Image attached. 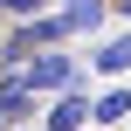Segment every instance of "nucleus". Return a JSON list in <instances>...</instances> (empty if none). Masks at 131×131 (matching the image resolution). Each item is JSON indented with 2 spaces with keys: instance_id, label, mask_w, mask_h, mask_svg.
I'll list each match as a JSON object with an SVG mask.
<instances>
[{
  "instance_id": "obj_10",
  "label": "nucleus",
  "mask_w": 131,
  "mask_h": 131,
  "mask_svg": "<svg viewBox=\"0 0 131 131\" xmlns=\"http://www.w3.org/2000/svg\"><path fill=\"white\" fill-rule=\"evenodd\" d=\"M124 131H131V124H124Z\"/></svg>"
},
{
  "instance_id": "obj_7",
  "label": "nucleus",
  "mask_w": 131,
  "mask_h": 131,
  "mask_svg": "<svg viewBox=\"0 0 131 131\" xmlns=\"http://www.w3.org/2000/svg\"><path fill=\"white\" fill-rule=\"evenodd\" d=\"M117 14H124V21H131V0H117Z\"/></svg>"
},
{
  "instance_id": "obj_6",
  "label": "nucleus",
  "mask_w": 131,
  "mask_h": 131,
  "mask_svg": "<svg viewBox=\"0 0 131 131\" xmlns=\"http://www.w3.org/2000/svg\"><path fill=\"white\" fill-rule=\"evenodd\" d=\"M48 14V0H0V21H35Z\"/></svg>"
},
{
  "instance_id": "obj_3",
  "label": "nucleus",
  "mask_w": 131,
  "mask_h": 131,
  "mask_svg": "<svg viewBox=\"0 0 131 131\" xmlns=\"http://www.w3.org/2000/svg\"><path fill=\"white\" fill-rule=\"evenodd\" d=\"M117 0H55V14H62V28H69V41H97L104 35V14H111Z\"/></svg>"
},
{
  "instance_id": "obj_1",
  "label": "nucleus",
  "mask_w": 131,
  "mask_h": 131,
  "mask_svg": "<svg viewBox=\"0 0 131 131\" xmlns=\"http://www.w3.org/2000/svg\"><path fill=\"white\" fill-rule=\"evenodd\" d=\"M21 83H28L35 97H62V90H83L90 76H83V55H69V48H41V55L21 62Z\"/></svg>"
},
{
  "instance_id": "obj_5",
  "label": "nucleus",
  "mask_w": 131,
  "mask_h": 131,
  "mask_svg": "<svg viewBox=\"0 0 131 131\" xmlns=\"http://www.w3.org/2000/svg\"><path fill=\"white\" fill-rule=\"evenodd\" d=\"M97 124L104 131H124L131 124V83H104L97 90Z\"/></svg>"
},
{
  "instance_id": "obj_9",
  "label": "nucleus",
  "mask_w": 131,
  "mask_h": 131,
  "mask_svg": "<svg viewBox=\"0 0 131 131\" xmlns=\"http://www.w3.org/2000/svg\"><path fill=\"white\" fill-rule=\"evenodd\" d=\"M48 7H55V0H48Z\"/></svg>"
},
{
  "instance_id": "obj_2",
  "label": "nucleus",
  "mask_w": 131,
  "mask_h": 131,
  "mask_svg": "<svg viewBox=\"0 0 131 131\" xmlns=\"http://www.w3.org/2000/svg\"><path fill=\"white\" fill-rule=\"evenodd\" d=\"M41 124H48V131H83V124H97V97H90V83H83V90H62V97H48Z\"/></svg>"
},
{
  "instance_id": "obj_4",
  "label": "nucleus",
  "mask_w": 131,
  "mask_h": 131,
  "mask_svg": "<svg viewBox=\"0 0 131 131\" xmlns=\"http://www.w3.org/2000/svg\"><path fill=\"white\" fill-rule=\"evenodd\" d=\"M90 76H104V83H131V35H104V41H90Z\"/></svg>"
},
{
  "instance_id": "obj_8",
  "label": "nucleus",
  "mask_w": 131,
  "mask_h": 131,
  "mask_svg": "<svg viewBox=\"0 0 131 131\" xmlns=\"http://www.w3.org/2000/svg\"><path fill=\"white\" fill-rule=\"evenodd\" d=\"M21 131H48V124H21Z\"/></svg>"
}]
</instances>
